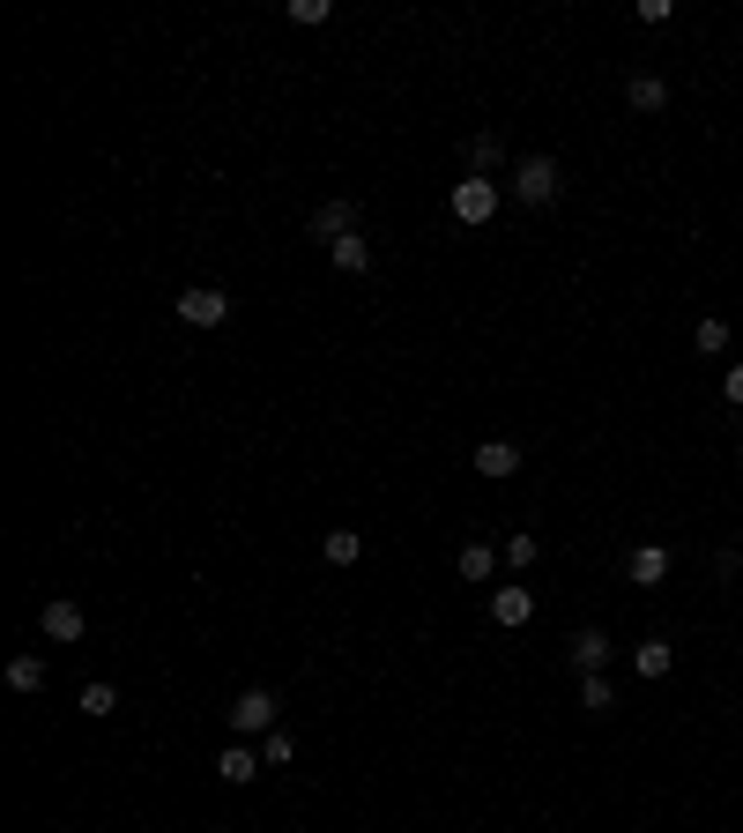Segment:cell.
<instances>
[{"label": "cell", "mask_w": 743, "mask_h": 833, "mask_svg": "<svg viewBox=\"0 0 743 833\" xmlns=\"http://www.w3.org/2000/svg\"><path fill=\"white\" fill-rule=\"evenodd\" d=\"M231 729H239V737H268V729H276V692H268V685H246L239 708H231Z\"/></svg>", "instance_id": "1"}, {"label": "cell", "mask_w": 743, "mask_h": 833, "mask_svg": "<svg viewBox=\"0 0 743 833\" xmlns=\"http://www.w3.org/2000/svg\"><path fill=\"white\" fill-rule=\"evenodd\" d=\"M513 194L528 208L558 202V157H521V171H513Z\"/></svg>", "instance_id": "2"}, {"label": "cell", "mask_w": 743, "mask_h": 833, "mask_svg": "<svg viewBox=\"0 0 743 833\" xmlns=\"http://www.w3.org/2000/svg\"><path fill=\"white\" fill-rule=\"evenodd\" d=\"M179 321H194V328H223V321H231V298L216 291V283H194V291H179Z\"/></svg>", "instance_id": "3"}, {"label": "cell", "mask_w": 743, "mask_h": 833, "mask_svg": "<svg viewBox=\"0 0 743 833\" xmlns=\"http://www.w3.org/2000/svg\"><path fill=\"white\" fill-rule=\"evenodd\" d=\"M454 216L461 224H491L498 216V179H454Z\"/></svg>", "instance_id": "4"}, {"label": "cell", "mask_w": 743, "mask_h": 833, "mask_svg": "<svg viewBox=\"0 0 743 833\" xmlns=\"http://www.w3.org/2000/svg\"><path fill=\"white\" fill-rule=\"evenodd\" d=\"M602 663H610V632H602V625L573 632V669L580 677H602Z\"/></svg>", "instance_id": "5"}, {"label": "cell", "mask_w": 743, "mask_h": 833, "mask_svg": "<svg viewBox=\"0 0 743 833\" xmlns=\"http://www.w3.org/2000/svg\"><path fill=\"white\" fill-rule=\"evenodd\" d=\"M491 618L498 625H528V618H536V595H528L521 581H513V588H491Z\"/></svg>", "instance_id": "6"}, {"label": "cell", "mask_w": 743, "mask_h": 833, "mask_svg": "<svg viewBox=\"0 0 743 833\" xmlns=\"http://www.w3.org/2000/svg\"><path fill=\"white\" fill-rule=\"evenodd\" d=\"M313 231H320V239H350V231H357V202H320L313 208Z\"/></svg>", "instance_id": "7"}, {"label": "cell", "mask_w": 743, "mask_h": 833, "mask_svg": "<svg viewBox=\"0 0 743 833\" xmlns=\"http://www.w3.org/2000/svg\"><path fill=\"white\" fill-rule=\"evenodd\" d=\"M45 640H83V603L52 595V603H45Z\"/></svg>", "instance_id": "8"}, {"label": "cell", "mask_w": 743, "mask_h": 833, "mask_svg": "<svg viewBox=\"0 0 743 833\" xmlns=\"http://www.w3.org/2000/svg\"><path fill=\"white\" fill-rule=\"evenodd\" d=\"M624 574H632V581H640V588H661V581H669V551H661V543H640Z\"/></svg>", "instance_id": "9"}, {"label": "cell", "mask_w": 743, "mask_h": 833, "mask_svg": "<svg viewBox=\"0 0 743 833\" xmlns=\"http://www.w3.org/2000/svg\"><path fill=\"white\" fill-rule=\"evenodd\" d=\"M513 469H521V447H513V439H484V447H476V476H513Z\"/></svg>", "instance_id": "10"}, {"label": "cell", "mask_w": 743, "mask_h": 833, "mask_svg": "<svg viewBox=\"0 0 743 833\" xmlns=\"http://www.w3.org/2000/svg\"><path fill=\"white\" fill-rule=\"evenodd\" d=\"M624 105H632V112H661V105H669V83H661V75H632V83H624Z\"/></svg>", "instance_id": "11"}, {"label": "cell", "mask_w": 743, "mask_h": 833, "mask_svg": "<svg viewBox=\"0 0 743 833\" xmlns=\"http://www.w3.org/2000/svg\"><path fill=\"white\" fill-rule=\"evenodd\" d=\"M216 774H223V782L239 789V782H253V774H260V751H246V745H223V759H216Z\"/></svg>", "instance_id": "12"}, {"label": "cell", "mask_w": 743, "mask_h": 833, "mask_svg": "<svg viewBox=\"0 0 743 833\" xmlns=\"http://www.w3.org/2000/svg\"><path fill=\"white\" fill-rule=\"evenodd\" d=\"M498 165H506V142H498V134H476V142H468V179H491Z\"/></svg>", "instance_id": "13"}, {"label": "cell", "mask_w": 743, "mask_h": 833, "mask_svg": "<svg viewBox=\"0 0 743 833\" xmlns=\"http://www.w3.org/2000/svg\"><path fill=\"white\" fill-rule=\"evenodd\" d=\"M632 663H640V677H669V669H677V648H669V640H640Z\"/></svg>", "instance_id": "14"}, {"label": "cell", "mask_w": 743, "mask_h": 833, "mask_svg": "<svg viewBox=\"0 0 743 833\" xmlns=\"http://www.w3.org/2000/svg\"><path fill=\"white\" fill-rule=\"evenodd\" d=\"M328 261L342 268V276H365V268H372V246L350 231V239H334V246H328Z\"/></svg>", "instance_id": "15"}, {"label": "cell", "mask_w": 743, "mask_h": 833, "mask_svg": "<svg viewBox=\"0 0 743 833\" xmlns=\"http://www.w3.org/2000/svg\"><path fill=\"white\" fill-rule=\"evenodd\" d=\"M357 551H365L357 529H328V536H320V558H328V566H357Z\"/></svg>", "instance_id": "16"}, {"label": "cell", "mask_w": 743, "mask_h": 833, "mask_svg": "<svg viewBox=\"0 0 743 833\" xmlns=\"http://www.w3.org/2000/svg\"><path fill=\"white\" fill-rule=\"evenodd\" d=\"M491 574H498L491 543H461V581H491Z\"/></svg>", "instance_id": "17"}, {"label": "cell", "mask_w": 743, "mask_h": 833, "mask_svg": "<svg viewBox=\"0 0 743 833\" xmlns=\"http://www.w3.org/2000/svg\"><path fill=\"white\" fill-rule=\"evenodd\" d=\"M8 685H15V692H45V655H15V663H8Z\"/></svg>", "instance_id": "18"}, {"label": "cell", "mask_w": 743, "mask_h": 833, "mask_svg": "<svg viewBox=\"0 0 743 833\" xmlns=\"http://www.w3.org/2000/svg\"><path fill=\"white\" fill-rule=\"evenodd\" d=\"M290 759H297V737H290L283 722H276V729L260 737V766H290Z\"/></svg>", "instance_id": "19"}, {"label": "cell", "mask_w": 743, "mask_h": 833, "mask_svg": "<svg viewBox=\"0 0 743 833\" xmlns=\"http://www.w3.org/2000/svg\"><path fill=\"white\" fill-rule=\"evenodd\" d=\"M610 700H618L610 677H580V708H587V714H610Z\"/></svg>", "instance_id": "20"}, {"label": "cell", "mask_w": 743, "mask_h": 833, "mask_svg": "<svg viewBox=\"0 0 743 833\" xmlns=\"http://www.w3.org/2000/svg\"><path fill=\"white\" fill-rule=\"evenodd\" d=\"M536 551H543L536 536H506V566H513V574H528V566H536Z\"/></svg>", "instance_id": "21"}, {"label": "cell", "mask_w": 743, "mask_h": 833, "mask_svg": "<svg viewBox=\"0 0 743 833\" xmlns=\"http://www.w3.org/2000/svg\"><path fill=\"white\" fill-rule=\"evenodd\" d=\"M112 708H120V692H112L105 677H97V685H83V714H112Z\"/></svg>", "instance_id": "22"}, {"label": "cell", "mask_w": 743, "mask_h": 833, "mask_svg": "<svg viewBox=\"0 0 743 833\" xmlns=\"http://www.w3.org/2000/svg\"><path fill=\"white\" fill-rule=\"evenodd\" d=\"M699 350H706V358H721V350H729V321H699Z\"/></svg>", "instance_id": "23"}, {"label": "cell", "mask_w": 743, "mask_h": 833, "mask_svg": "<svg viewBox=\"0 0 743 833\" xmlns=\"http://www.w3.org/2000/svg\"><path fill=\"white\" fill-rule=\"evenodd\" d=\"M290 23H328V0H290Z\"/></svg>", "instance_id": "24"}, {"label": "cell", "mask_w": 743, "mask_h": 833, "mask_svg": "<svg viewBox=\"0 0 743 833\" xmlns=\"http://www.w3.org/2000/svg\"><path fill=\"white\" fill-rule=\"evenodd\" d=\"M721 395H729V402L743 410V365H729V379H721Z\"/></svg>", "instance_id": "25"}]
</instances>
